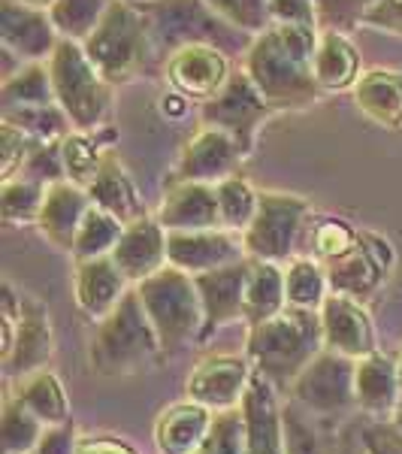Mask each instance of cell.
<instances>
[{"label": "cell", "mask_w": 402, "mask_h": 454, "mask_svg": "<svg viewBox=\"0 0 402 454\" xmlns=\"http://www.w3.org/2000/svg\"><path fill=\"white\" fill-rule=\"evenodd\" d=\"M288 309V291H284V270L282 263L273 261H254L251 273L245 282V303H243V321L248 327L263 325Z\"/></svg>", "instance_id": "29"}, {"label": "cell", "mask_w": 402, "mask_h": 454, "mask_svg": "<svg viewBox=\"0 0 402 454\" xmlns=\"http://www.w3.org/2000/svg\"><path fill=\"white\" fill-rule=\"evenodd\" d=\"M10 394L21 403V406L31 409V412L46 424V427L70 424L67 387H64V382L49 367L36 370V372H31V376L16 379V387H12Z\"/></svg>", "instance_id": "30"}, {"label": "cell", "mask_w": 402, "mask_h": 454, "mask_svg": "<svg viewBox=\"0 0 402 454\" xmlns=\"http://www.w3.org/2000/svg\"><path fill=\"white\" fill-rule=\"evenodd\" d=\"M19 176H27V179L40 182V185H52V182L67 179L64 158H61V143H36Z\"/></svg>", "instance_id": "46"}, {"label": "cell", "mask_w": 402, "mask_h": 454, "mask_svg": "<svg viewBox=\"0 0 402 454\" xmlns=\"http://www.w3.org/2000/svg\"><path fill=\"white\" fill-rule=\"evenodd\" d=\"M354 397L357 412L372 421H390L393 412L402 406V385H399V361L384 351L357 361L354 372Z\"/></svg>", "instance_id": "23"}, {"label": "cell", "mask_w": 402, "mask_h": 454, "mask_svg": "<svg viewBox=\"0 0 402 454\" xmlns=\"http://www.w3.org/2000/svg\"><path fill=\"white\" fill-rule=\"evenodd\" d=\"M194 454H245V419L243 406L215 412L209 436Z\"/></svg>", "instance_id": "43"}, {"label": "cell", "mask_w": 402, "mask_h": 454, "mask_svg": "<svg viewBox=\"0 0 402 454\" xmlns=\"http://www.w3.org/2000/svg\"><path fill=\"white\" fill-rule=\"evenodd\" d=\"M321 27L273 21L251 40L245 73L273 109L312 106L324 98L315 79V49Z\"/></svg>", "instance_id": "1"}, {"label": "cell", "mask_w": 402, "mask_h": 454, "mask_svg": "<svg viewBox=\"0 0 402 454\" xmlns=\"http://www.w3.org/2000/svg\"><path fill=\"white\" fill-rule=\"evenodd\" d=\"M124 233V224L115 215H109L106 209L91 207L85 215L82 227L76 233V243H73V261H88V258H106L112 254V248L119 246Z\"/></svg>", "instance_id": "39"}, {"label": "cell", "mask_w": 402, "mask_h": 454, "mask_svg": "<svg viewBox=\"0 0 402 454\" xmlns=\"http://www.w3.org/2000/svg\"><path fill=\"white\" fill-rule=\"evenodd\" d=\"M309 222V200L284 192H260L254 222L243 233L245 254L254 261L288 263Z\"/></svg>", "instance_id": "8"}, {"label": "cell", "mask_w": 402, "mask_h": 454, "mask_svg": "<svg viewBox=\"0 0 402 454\" xmlns=\"http://www.w3.org/2000/svg\"><path fill=\"white\" fill-rule=\"evenodd\" d=\"M191 104H194V100H188L185 94H179V91H173V88H170V91L160 98V113H164L170 121L173 119H185Z\"/></svg>", "instance_id": "53"}, {"label": "cell", "mask_w": 402, "mask_h": 454, "mask_svg": "<svg viewBox=\"0 0 402 454\" xmlns=\"http://www.w3.org/2000/svg\"><path fill=\"white\" fill-rule=\"evenodd\" d=\"M143 300L151 327L160 336L166 355H175L191 342H200L203 333V303L191 273L166 263L155 276L134 285Z\"/></svg>", "instance_id": "6"}, {"label": "cell", "mask_w": 402, "mask_h": 454, "mask_svg": "<svg viewBox=\"0 0 402 454\" xmlns=\"http://www.w3.org/2000/svg\"><path fill=\"white\" fill-rule=\"evenodd\" d=\"M0 357H4V372L10 379L31 376L49 367V361L55 357V331L49 309L40 300L21 294V312L16 327L4 336Z\"/></svg>", "instance_id": "11"}, {"label": "cell", "mask_w": 402, "mask_h": 454, "mask_svg": "<svg viewBox=\"0 0 402 454\" xmlns=\"http://www.w3.org/2000/svg\"><path fill=\"white\" fill-rule=\"evenodd\" d=\"M215 412L194 400L170 403L158 412L151 427V442L158 454H194L209 436Z\"/></svg>", "instance_id": "25"}, {"label": "cell", "mask_w": 402, "mask_h": 454, "mask_svg": "<svg viewBox=\"0 0 402 454\" xmlns=\"http://www.w3.org/2000/svg\"><path fill=\"white\" fill-rule=\"evenodd\" d=\"M88 197L94 207L106 209L109 215H115L121 224H130L136 218H143V197L136 192V185L130 182V176L124 173L119 158L109 155L100 167V173L94 176V182L88 185Z\"/></svg>", "instance_id": "28"}, {"label": "cell", "mask_w": 402, "mask_h": 454, "mask_svg": "<svg viewBox=\"0 0 402 454\" xmlns=\"http://www.w3.org/2000/svg\"><path fill=\"white\" fill-rule=\"evenodd\" d=\"M354 104L378 128H402V73L372 67L354 82Z\"/></svg>", "instance_id": "27"}, {"label": "cell", "mask_w": 402, "mask_h": 454, "mask_svg": "<svg viewBox=\"0 0 402 454\" xmlns=\"http://www.w3.org/2000/svg\"><path fill=\"white\" fill-rule=\"evenodd\" d=\"M284 394L254 370L243 400L245 454H284Z\"/></svg>", "instance_id": "20"}, {"label": "cell", "mask_w": 402, "mask_h": 454, "mask_svg": "<svg viewBox=\"0 0 402 454\" xmlns=\"http://www.w3.org/2000/svg\"><path fill=\"white\" fill-rule=\"evenodd\" d=\"M115 0H55L49 16H52L58 34L64 40L85 43L94 34V27L104 21Z\"/></svg>", "instance_id": "40"}, {"label": "cell", "mask_w": 402, "mask_h": 454, "mask_svg": "<svg viewBox=\"0 0 402 454\" xmlns=\"http://www.w3.org/2000/svg\"><path fill=\"white\" fill-rule=\"evenodd\" d=\"M46 430L49 427L31 409L21 406L12 394H6L4 415H0V449H4V454H34Z\"/></svg>", "instance_id": "35"}, {"label": "cell", "mask_w": 402, "mask_h": 454, "mask_svg": "<svg viewBox=\"0 0 402 454\" xmlns=\"http://www.w3.org/2000/svg\"><path fill=\"white\" fill-rule=\"evenodd\" d=\"M73 263H76L73 267V300H76L79 312L97 325V321H104L130 294L134 285L119 270L112 254H106V258L73 261Z\"/></svg>", "instance_id": "21"}, {"label": "cell", "mask_w": 402, "mask_h": 454, "mask_svg": "<svg viewBox=\"0 0 402 454\" xmlns=\"http://www.w3.org/2000/svg\"><path fill=\"white\" fill-rule=\"evenodd\" d=\"M112 140H115V134L109 128L70 130L61 140V158H64L67 179L82 188L91 185L94 176L104 167V160L112 155Z\"/></svg>", "instance_id": "31"}, {"label": "cell", "mask_w": 402, "mask_h": 454, "mask_svg": "<svg viewBox=\"0 0 402 454\" xmlns=\"http://www.w3.org/2000/svg\"><path fill=\"white\" fill-rule=\"evenodd\" d=\"M397 361H399V385H402V351H399V357H397Z\"/></svg>", "instance_id": "57"}, {"label": "cell", "mask_w": 402, "mask_h": 454, "mask_svg": "<svg viewBox=\"0 0 402 454\" xmlns=\"http://www.w3.org/2000/svg\"><path fill=\"white\" fill-rule=\"evenodd\" d=\"M393 267V248L387 239L375 237V233H360V243L345 258L327 263V279H330V291L336 294H348L357 300H367L382 288Z\"/></svg>", "instance_id": "17"}, {"label": "cell", "mask_w": 402, "mask_h": 454, "mask_svg": "<svg viewBox=\"0 0 402 454\" xmlns=\"http://www.w3.org/2000/svg\"><path fill=\"white\" fill-rule=\"evenodd\" d=\"M91 197H88V188L76 185L70 179L52 182L46 185V197H43V209L40 218H36V227L40 233L49 239L55 248L61 252H73V243H76V233L82 227L85 215L91 212Z\"/></svg>", "instance_id": "24"}, {"label": "cell", "mask_w": 402, "mask_h": 454, "mask_svg": "<svg viewBox=\"0 0 402 454\" xmlns=\"http://www.w3.org/2000/svg\"><path fill=\"white\" fill-rule=\"evenodd\" d=\"M76 454H140L136 445H130L128 439L115 434H82L79 436Z\"/></svg>", "instance_id": "51"}, {"label": "cell", "mask_w": 402, "mask_h": 454, "mask_svg": "<svg viewBox=\"0 0 402 454\" xmlns=\"http://www.w3.org/2000/svg\"><path fill=\"white\" fill-rule=\"evenodd\" d=\"M269 113H273V106L267 104V98L258 91V85L251 82V76L245 70L233 73L224 91L200 106L203 124L228 130L239 143V149L245 152V158L254 152V143H258V134L267 124Z\"/></svg>", "instance_id": "10"}, {"label": "cell", "mask_w": 402, "mask_h": 454, "mask_svg": "<svg viewBox=\"0 0 402 454\" xmlns=\"http://www.w3.org/2000/svg\"><path fill=\"white\" fill-rule=\"evenodd\" d=\"M245 160V152L233 140L228 130L203 124L191 137V143L182 149V158L175 164V182H209L218 185L221 179L236 173V167Z\"/></svg>", "instance_id": "18"}, {"label": "cell", "mask_w": 402, "mask_h": 454, "mask_svg": "<svg viewBox=\"0 0 402 454\" xmlns=\"http://www.w3.org/2000/svg\"><path fill=\"white\" fill-rule=\"evenodd\" d=\"M164 357L166 351L143 309L136 288H130V294L104 321H97L91 342H88V367H91L94 376L104 379H124L136 376V372H149L160 367Z\"/></svg>", "instance_id": "2"}, {"label": "cell", "mask_w": 402, "mask_h": 454, "mask_svg": "<svg viewBox=\"0 0 402 454\" xmlns=\"http://www.w3.org/2000/svg\"><path fill=\"white\" fill-rule=\"evenodd\" d=\"M321 333H324L327 351L345 355L351 361H360V357L378 351L375 325H372L363 300L357 297L330 291V297L321 306Z\"/></svg>", "instance_id": "16"}, {"label": "cell", "mask_w": 402, "mask_h": 454, "mask_svg": "<svg viewBox=\"0 0 402 454\" xmlns=\"http://www.w3.org/2000/svg\"><path fill=\"white\" fill-rule=\"evenodd\" d=\"M333 454H369L360 439V427H357V424H351V427L342 430V442H336Z\"/></svg>", "instance_id": "54"}, {"label": "cell", "mask_w": 402, "mask_h": 454, "mask_svg": "<svg viewBox=\"0 0 402 454\" xmlns=\"http://www.w3.org/2000/svg\"><path fill=\"white\" fill-rule=\"evenodd\" d=\"M158 218L166 231H212V227H221L215 185H209V182H175L160 200Z\"/></svg>", "instance_id": "26"}, {"label": "cell", "mask_w": 402, "mask_h": 454, "mask_svg": "<svg viewBox=\"0 0 402 454\" xmlns=\"http://www.w3.org/2000/svg\"><path fill=\"white\" fill-rule=\"evenodd\" d=\"M19 4H25V6H36V10H52L55 0H19Z\"/></svg>", "instance_id": "55"}, {"label": "cell", "mask_w": 402, "mask_h": 454, "mask_svg": "<svg viewBox=\"0 0 402 454\" xmlns=\"http://www.w3.org/2000/svg\"><path fill=\"white\" fill-rule=\"evenodd\" d=\"M315 4H318L321 31H342V27L363 21V16H367L378 0H315Z\"/></svg>", "instance_id": "47"}, {"label": "cell", "mask_w": 402, "mask_h": 454, "mask_svg": "<svg viewBox=\"0 0 402 454\" xmlns=\"http://www.w3.org/2000/svg\"><path fill=\"white\" fill-rule=\"evenodd\" d=\"M230 58L215 46H185L164 61V79L173 91L185 94L194 104H209L230 82Z\"/></svg>", "instance_id": "13"}, {"label": "cell", "mask_w": 402, "mask_h": 454, "mask_svg": "<svg viewBox=\"0 0 402 454\" xmlns=\"http://www.w3.org/2000/svg\"><path fill=\"white\" fill-rule=\"evenodd\" d=\"M363 25L382 27V31L390 34H402V0H378L367 16H363Z\"/></svg>", "instance_id": "52"}, {"label": "cell", "mask_w": 402, "mask_h": 454, "mask_svg": "<svg viewBox=\"0 0 402 454\" xmlns=\"http://www.w3.org/2000/svg\"><path fill=\"white\" fill-rule=\"evenodd\" d=\"M315 79L324 94L354 88L360 79V58L342 31H321L315 49Z\"/></svg>", "instance_id": "32"}, {"label": "cell", "mask_w": 402, "mask_h": 454, "mask_svg": "<svg viewBox=\"0 0 402 454\" xmlns=\"http://www.w3.org/2000/svg\"><path fill=\"white\" fill-rule=\"evenodd\" d=\"M4 121L16 124L19 130H25L36 143H61L73 130L67 113L58 106V100L40 106H10L4 109Z\"/></svg>", "instance_id": "38"}, {"label": "cell", "mask_w": 402, "mask_h": 454, "mask_svg": "<svg viewBox=\"0 0 402 454\" xmlns=\"http://www.w3.org/2000/svg\"><path fill=\"white\" fill-rule=\"evenodd\" d=\"M149 21L155 52L164 61L185 46H215L224 55H243L251 49V34L236 31L228 25L206 0H136Z\"/></svg>", "instance_id": "4"}, {"label": "cell", "mask_w": 402, "mask_h": 454, "mask_svg": "<svg viewBox=\"0 0 402 454\" xmlns=\"http://www.w3.org/2000/svg\"><path fill=\"white\" fill-rule=\"evenodd\" d=\"M215 192H218V209H221V227L243 237L248 224L254 222V215H258L260 192H254L251 182L236 173L218 182Z\"/></svg>", "instance_id": "36"}, {"label": "cell", "mask_w": 402, "mask_h": 454, "mask_svg": "<svg viewBox=\"0 0 402 454\" xmlns=\"http://www.w3.org/2000/svg\"><path fill=\"white\" fill-rule=\"evenodd\" d=\"M357 427H360V439L369 454H402V434L390 421L363 419Z\"/></svg>", "instance_id": "48"}, {"label": "cell", "mask_w": 402, "mask_h": 454, "mask_svg": "<svg viewBox=\"0 0 402 454\" xmlns=\"http://www.w3.org/2000/svg\"><path fill=\"white\" fill-rule=\"evenodd\" d=\"M166 239H170V231L160 224V218L143 215L136 222L124 224L119 246L112 248V261L119 263V270L128 276L130 285H140L170 263Z\"/></svg>", "instance_id": "22"}, {"label": "cell", "mask_w": 402, "mask_h": 454, "mask_svg": "<svg viewBox=\"0 0 402 454\" xmlns=\"http://www.w3.org/2000/svg\"><path fill=\"white\" fill-rule=\"evenodd\" d=\"M43 197H46V185L27 179V176H16L0 185V215L6 224H36L43 209Z\"/></svg>", "instance_id": "41"}, {"label": "cell", "mask_w": 402, "mask_h": 454, "mask_svg": "<svg viewBox=\"0 0 402 454\" xmlns=\"http://www.w3.org/2000/svg\"><path fill=\"white\" fill-rule=\"evenodd\" d=\"M251 379L254 367L245 355H212L191 370L185 382V397L212 412H228V409L243 406Z\"/></svg>", "instance_id": "12"}, {"label": "cell", "mask_w": 402, "mask_h": 454, "mask_svg": "<svg viewBox=\"0 0 402 454\" xmlns=\"http://www.w3.org/2000/svg\"><path fill=\"white\" fill-rule=\"evenodd\" d=\"M390 424H393V427H397V430H399V434H402V406L397 409V412H393V419H390Z\"/></svg>", "instance_id": "56"}, {"label": "cell", "mask_w": 402, "mask_h": 454, "mask_svg": "<svg viewBox=\"0 0 402 454\" xmlns=\"http://www.w3.org/2000/svg\"><path fill=\"white\" fill-rule=\"evenodd\" d=\"M212 10L218 12L228 25L236 31L258 36L273 25V12H269V0H206Z\"/></svg>", "instance_id": "44"}, {"label": "cell", "mask_w": 402, "mask_h": 454, "mask_svg": "<svg viewBox=\"0 0 402 454\" xmlns=\"http://www.w3.org/2000/svg\"><path fill=\"white\" fill-rule=\"evenodd\" d=\"M61 43L49 10L25 6L19 0H0V46L21 64L49 61Z\"/></svg>", "instance_id": "15"}, {"label": "cell", "mask_w": 402, "mask_h": 454, "mask_svg": "<svg viewBox=\"0 0 402 454\" xmlns=\"http://www.w3.org/2000/svg\"><path fill=\"white\" fill-rule=\"evenodd\" d=\"M40 104H55V88L52 76H49L46 61L21 64L12 76L4 79L0 85V106H40Z\"/></svg>", "instance_id": "34"}, {"label": "cell", "mask_w": 402, "mask_h": 454, "mask_svg": "<svg viewBox=\"0 0 402 454\" xmlns=\"http://www.w3.org/2000/svg\"><path fill=\"white\" fill-rule=\"evenodd\" d=\"M46 64L49 76H52L55 100L67 113L73 130L106 128L109 109H112V82L94 67L82 43L61 36Z\"/></svg>", "instance_id": "7"}, {"label": "cell", "mask_w": 402, "mask_h": 454, "mask_svg": "<svg viewBox=\"0 0 402 454\" xmlns=\"http://www.w3.org/2000/svg\"><path fill=\"white\" fill-rule=\"evenodd\" d=\"M269 12H273V21H282V25L321 27L315 0H269Z\"/></svg>", "instance_id": "49"}, {"label": "cell", "mask_w": 402, "mask_h": 454, "mask_svg": "<svg viewBox=\"0 0 402 454\" xmlns=\"http://www.w3.org/2000/svg\"><path fill=\"white\" fill-rule=\"evenodd\" d=\"M36 140L27 137L25 130H19L16 124L4 121L0 124V179H16L25 167L27 155L34 152Z\"/></svg>", "instance_id": "45"}, {"label": "cell", "mask_w": 402, "mask_h": 454, "mask_svg": "<svg viewBox=\"0 0 402 454\" xmlns=\"http://www.w3.org/2000/svg\"><path fill=\"white\" fill-rule=\"evenodd\" d=\"M354 372L357 361L324 348L294 379V385L288 387L284 397L294 400L297 406H303L305 412L318 415V419H339V415L357 412Z\"/></svg>", "instance_id": "9"}, {"label": "cell", "mask_w": 402, "mask_h": 454, "mask_svg": "<svg viewBox=\"0 0 402 454\" xmlns=\"http://www.w3.org/2000/svg\"><path fill=\"white\" fill-rule=\"evenodd\" d=\"M85 55L112 85L130 82L155 58L149 21L136 0H115L94 34L82 43Z\"/></svg>", "instance_id": "5"}, {"label": "cell", "mask_w": 402, "mask_h": 454, "mask_svg": "<svg viewBox=\"0 0 402 454\" xmlns=\"http://www.w3.org/2000/svg\"><path fill=\"white\" fill-rule=\"evenodd\" d=\"M79 430L76 424H61V427H49L46 434H43L40 445H36L34 454H76L79 449Z\"/></svg>", "instance_id": "50"}, {"label": "cell", "mask_w": 402, "mask_h": 454, "mask_svg": "<svg viewBox=\"0 0 402 454\" xmlns=\"http://www.w3.org/2000/svg\"><path fill=\"white\" fill-rule=\"evenodd\" d=\"M251 273V258H243L228 267L209 270V273L194 276L197 291L203 303V333L200 342H209L221 327H230L243 321L245 303V282Z\"/></svg>", "instance_id": "14"}, {"label": "cell", "mask_w": 402, "mask_h": 454, "mask_svg": "<svg viewBox=\"0 0 402 454\" xmlns=\"http://www.w3.org/2000/svg\"><path fill=\"white\" fill-rule=\"evenodd\" d=\"M309 243H312V254H315L318 261L333 263V261L345 258L348 252H354L357 243H360V233L348 222H342V218L324 215L312 224Z\"/></svg>", "instance_id": "42"}, {"label": "cell", "mask_w": 402, "mask_h": 454, "mask_svg": "<svg viewBox=\"0 0 402 454\" xmlns=\"http://www.w3.org/2000/svg\"><path fill=\"white\" fill-rule=\"evenodd\" d=\"M324 421L305 412L294 400H284V454H333Z\"/></svg>", "instance_id": "37"}, {"label": "cell", "mask_w": 402, "mask_h": 454, "mask_svg": "<svg viewBox=\"0 0 402 454\" xmlns=\"http://www.w3.org/2000/svg\"><path fill=\"white\" fill-rule=\"evenodd\" d=\"M166 254L170 263L191 276L209 273V270L228 267L248 258L243 237L224 227H212V231H170L166 239Z\"/></svg>", "instance_id": "19"}, {"label": "cell", "mask_w": 402, "mask_h": 454, "mask_svg": "<svg viewBox=\"0 0 402 454\" xmlns=\"http://www.w3.org/2000/svg\"><path fill=\"white\" fill-rule=\"evenodd\" d=\"M321 351H324L321 312L312 309L288 306L275 318L248 327L245 336V357L282 394H288L294 379L315 361Z\"/></svg>", "instance_id": "3"}, {"label": "cell", "mask_w": 402, "mask_h": 454, "mask_svg": "<svg viewBox=\"0 0 402 454\" xmlns=\"http://www.w3.org/2000/svg\"><path fill=\"white\" fill-rule=\"evenodd\" d=\"M284 291H288V306L321 312L324 300L330 297L327 263L318 258L288 261V270H284Z\"/></svg>", "instance_id": "33"}]
</instances>
